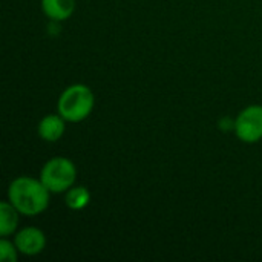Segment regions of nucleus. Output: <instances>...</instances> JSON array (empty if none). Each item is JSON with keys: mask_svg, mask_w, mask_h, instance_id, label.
Returning <instances> with one entry per match:
<instances>
[{"mask_svg": "<svg viewBox=\"0 0 262 262\" xmlns=\"http://www.w3.org/2000/svg\"><path fill=\"white\" fill-rule=\"evenodd\" d=\"M8 198L18 213L34 216L48 207L49 190L41 181H37L31 177H18L9 186Z\"/></svg>", "mask_w": 262, "mask_h": 262, "instance_id": "f257e3e1", "label": "nucleus"}, {"mask_svg": "<svg viewBox=\"0 0 262 262\" xmlns=\"http://www.w3.org/2000/svg\"><path fill=\"white\" fill-rule=\"evenodd\" d=\"M94 107V94L84 84H72L58 98V114L72 123L84 120Z\"/></svg>", "mask_w": 262, "mask_h": 262, "instance_id": "f03ea898", "label": "nucleus"}, {"mask_svg": "<svg viewBox=\"0 0 262 262\" xmlns=\"http://www.w3.org/2000/svg\"><path fill=\"white\" fill-rule=\"evenodd\" d=\"M40 177H41L40 181L45 184V187L49 192L60 193L72 187L75 177H77V170L71 160L57 157V158L49 160L43 166Z\"/></svg>", "mask_w": 262, "mask_h": 262, "instance_id": "7ed1b4c3", "label": "nucleus"}, {"mask_svg": "<svg viewBox=\"0 0 262 262\" xmlns=\"http://www.w3.org/2000/svg\"><path fill=\"white\" fill-rule=\"evenodd\" d=\"M236 135L244 143H255L262 138V106L244 109L235 123Z\"/></svg>", "mask_w": 262, "mask_h": 262, "instance_id": "20e7f679", "label": "nucleus"}, {"mask_svg": "<svg viewBox=\"0 0 262 262\" xmlns=\"http://www.w3.org/2000/svg\"><path fill=\"white\" fill-rule=\"evenodd\" d=\"M45 244H46V239H45L43 232L35 227L23 229L15 236V247L23 255H29V256L37 255L45 249Z\"/></svg>", "mask_w": 262, "mask_h": 262, "instance_id": "39448f33", "label": "nucleus"}, {"mask_svg": "<svg viewBox=\"0 0 262 262\" xmlns=\"http://www.w3.org/2000/svg\"><path fill=\"white\" fill-rule=\"evenodd\" d=\"M64 118L58 115H46L38 124V135L45 141H57L64 134Z\"/></svg>", "mask_w": 262, "mask_h": 262, "instance_id": "423d86ee", "label": "nucleus"}, {"mask_svg": "<svg viewBox=\"0 0 262 262\" xmlns=\"http://www.w3.org/2000/svg\"><path fill=\"white\" fill-rule=\"evenodd\" d=\"M43 12L52 20H66L75 9V0H41Z\"/></svg>", "mask_w": 262, "mask_h": 262, "instance_id": "0eeeda50", "label": "nucleus"}, {"mask_svg": "<svg viewBox=\"0 0 262 262\" xmlns=\"http://www.w3.org/2000/svg\"><path fill=\"white\" fill-rule=\"evenodd\" d=\"M17 209L11 203L0 204V233L2 236H8L17 227Z\"/></svg>", "mask_w": 262, "mask_h": 262, "instance_id": "6e6552de", "label": "nucleus"}, {"mask_svg": "<svg viewBox=\"0 0 262 262\" xmlns=\"http://www.w3.org/2000/svg\"><path fill=\"white\" fill-rule=\"evenodd\" d=\"M91 195L86 187H74L66 193V206L72 210H81L89 204Z\"/></svg>", "mask_w": 262, "mask_h": 262, "instance_id": "1a4fd4ad", "label": "nucleus"}, {"mask_svg": "<svg viewBox=\"0 0 262 262\" xmlns=\"http://www.w3.org/2000/svg\"><path fill=\"white\" fill-rule=\"evenodd\" d=\"M15 249H17V247H14L9 241L2 239V243H0V258H2L3 261L15 262L17 261Z\"/></svg>", "mask_w": 262, "mask_h": 262, "instance_id": "9d476101", "label": "nucleus"}]
</instances>
